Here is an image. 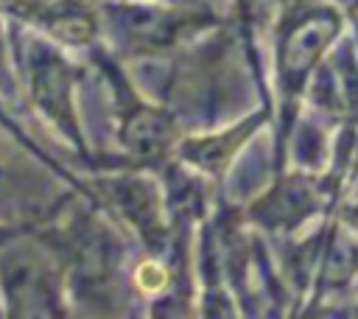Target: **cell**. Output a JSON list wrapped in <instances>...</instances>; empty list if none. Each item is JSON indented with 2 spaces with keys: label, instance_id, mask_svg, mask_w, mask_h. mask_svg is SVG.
<instances>
[{
  "label": "cell",
  "instance_id": "1",
  "mask_svg": "<svg viewBox=\"0 0 358 319\" xmlns=\"http://www.w3.org/2000/svg\"><path fill=\"white\" fill-rule=\"evenodd\" d=\"M336 31V20L333 17H310L302 28L294 31V36L288 39L285 48V67L288 73H305L313 59L319 56V50L327 45V39Z\"/></svg>",
  "mask_w": 358,
  "mask_h": 319
}]
</instances>
